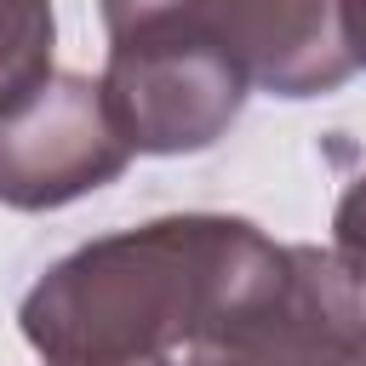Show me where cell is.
I'll return each mask as SVG.
<instances>
[{
    "instance_id": "cell-1",
    "label": "cell",
    "mask_w": 366,
    "mask_h": 366,
    "mask_svg": "<svg viewBox=\"0 0 366 366\" xmlns=\"http://www.w3.org/2000/svg\"><path fill=\"white\" fill-rule=\"evenodd\" d=\"M286 246L240 217H160L63 257L23 303L46 366H194V349L252 303Z\"/></svg>"
},
{
    "instance_id": "cell-7",
    "label": "cell",
    "mask_w": 366,
    "mask_h": 366,
    "mask_svg": "<svg viewBox=\"0 0 366 366\" xmlns=\"http://www.w3.org/2000/svg\"><path fill=\"white\" fill-rule=\"evenodd\" d=\"M343 23H349V51H355V63H366V0H343Z\"/></svg>"
},
{
    "instance_id": "cell-2",
    "label": "cell",
    "mask_w": 366,
    "mask_h": 366,
    "mask_svg": "<svg viewBox=\"0 0 366 366\" xmlns=\"http://www.w3.org/2000/svg\"><path fill=\"white\" fill-rule=\"evenodd\" d=\"M103 23L109 40H183L280 97L337 92L360 69L343 0H103Z\"/></svg>"
},
{
    "instance_id": "cell-3",
    "label": "cell",
    "mask_w": 366,
    "mask_h": 366,
    "mask_svg": "<svg viewBox=\"0 0 366 366\" xmlns=\"http://www.w3.org/2000/svg\"><path fill=\"white\" fill-rule=\"evenodd\" d=\"M132 160L109 97L86 74H34L0 97V200L17 212L63 206L103 189Z\"/></svg>"
},
{
    "instance_id": "cell-4",
    "label": "cell",
    "mask_w": 366,
    "mask_h": 366,
    "mask_svg": "<svg viewBox=\"0 0 366 366\" xmlns=\"http://www.w3.org/2000/svg\"><path fill=\"white\" fill-rule=\"evenodd\" d=\"M194 366H366V292L315 246H286L280 274L240 303Z\"/></svg>"
},
{
    "instance_id": "cell-5",
    "label": "cell",
    "mask_w": 366,
    "mask_h": 366,
    "mask_svg": "<svg viewBox=\"0 0 366 366\" xmlns=\"http://www.w3.org/2000/svg\"><path fill=\"white\" fill-rule=\"evenodd\" d=\"M51 57V0H0V97L46 74Z\"/></svg>"
},
{
    "instance_id": "cell-6",
    "label": "cell",
    "mask_w": 366,
    "mask_h": 366,
    "mask_svg": "<svg viewBox=\"0 0 366 366\" xmlns=\"http://www.w3.org/2000/svg\"><path fill=\"white\" fill-rule=\"evenodd\" d=\"M337 263L366 286V177L337 200Z\"/></svg>"
}]
</instances>
